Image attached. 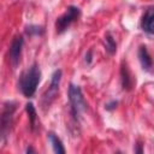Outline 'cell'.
<instances>
[{
    "instance_id": "6da1fadb",
    "label": "cell",
    "mask_w": 154,
    "mask_h": 154,
    "mask_svg": "<svg viewBox=\"0 0 154 154\" xmlns=\"http://www.w3.org/2000/svg\"><path fill=\"white\" fill-rule=\"evenodd\" d=\"M41 75H42L41 69L37 63H34L32 65H30L20 75L19 79H18V88L25 97L30 99L34 96V94L36 93V89L40 84Z\"/></svg>"
},
{
    "instance_id": "7a4b0ae2",
    "label": "cell",
    "mask_w": 154,
    "mask_h": 154,
    "mask_svg": "<svg viewBox=\"0 0 154 154\" xmlns=\"http://www.w3.org/2000/svg\"><path fill=\"white\" fill-rule=\"evenodd\" d=\"M67 96H69V103H70V113L71 117L75 122H78L81 114L87 109V101L83 96L82 89L79 85L70 83L69 90H67Z\"/></svg>"
},
{
    "instance_id": "3957f363",
    "label": "cell",
    "mask_w": 154,
    "mask_h": 154,
    "mask_svg": "<svg viewBox=\"0 0 154 154\" xmlns=\"http://www.w3.org/2000/svg\"><path fill=\"white\" fill-rule=\"evenodd\" d=\"M17 109V103L14 101H6L2 106L1 118H0V135H1V142L6 141V137L8 136L12 124H13V116Z\"/></svg>"
},
{
    "instance_id": "277c9868",
    "label": "cell",
    "mask_w": 154,
    "mask_h": 154,
    "mask_svg": "<svg viewBox=\"0 0 154 154\" xmlns=\"http://www.w3.org/2000/svg\"><path fill=\"white\" fill-rule=\"evenodd\" d=\"M61 75H63V71L60 69H57V70L53 71V73L51 76V84H49L48 89L43 93L42 99H41V105H42L43 109H46L47 107L49 108L52 102L55 100L57 94L59 93V85H60V81H61Z\"/></svg>"
},
{
    "instance_id": "5b68a950",
    "label": "cell",
    "mask_w": 154,
    "mask_h": 154,
    "mask_svg": "<svg viewBox=\"0 0 154 154\" xmlns=\"http://www.w3.org/2000/svg\"><path fill=\"white\" fill-rule=\"evenodd\" d=\"M81 16V8L77 7V6H73V5H70L66 11L57 18L55 20V30L58 34H63L64 31H66L70 25L76 22Z\"/></svg>"
},
{
    "instance_id": "8992f818",
    "label": "cell",
    "mask_w": 154,
    "mask_h": 154,
    "mask_svg": "<svg viewBox=\"0 0 154 154\" xmlns=\"http://www.w3.org/2000/svg\"><path fill=\"white\" fill-rule=\"evenodd\" d=\"M23 46H24V38L22 35H14L12 41H11V45L8 47V59H10V63L12 65L13 69H16L20 61V55H22V49H23Z\"/></svg>"
},
{
    "instance_id": "52a82bcc",
    "label": "cell",
    "mask_w": 154,
    "mask_h": 154,
    "mask_svg": "<svg viewBox=\"0 0 154 154\" xmlns=\"http://www.w3.org/2000/svg\"><path fill=\"white\" fill-rule=\"evenodd\" d=\"M120 83H122L123 90H125V91H130L135 84L134 76L125 61H123L120 65Z\"/></svg>"
},
{
    "instance_id": "ba28073f",
    "label": "cell",
    "mask_w": 154,
    "mask_h": 154,
    "mask_svg": "<svg viewBox=\"0 0 154 154\" xmlns=\"http://www.w3.org/2000/svg\"><path fill=\"white\" fill-rule=\"evenodd\" d=\"M141 29L149 34V35H154V7H148L142 17H141Z\"/></svg>"
},
{
    "instance_id": "9c48e42d",
    "label": "cell",
    "mask_w": 154,
    "mask_h": 154,
    "mask_svg": "<svg viewBox=\"0 0 154 154\" xmlns=\"http://www.w3.org/2000/svg\"><path fill=\"white\" fill-rule=\"evenodd\" d=\"M137 55H138V60L141 63V66L142 69L146 71V72H153V59H152V55L149 54L148 52V48L147 46L144 45H141L138 47V51H137Z\"/></svg>"
},
{
    "instance_id": "30bf717a",
    "label": "cell",
    "mask_w": 154,
    "mask_h": 154,
    "mask_svg": "<svg viewBox=\"0 0 154 154\" xmlns=\"http://www.w3.org/2000/svg\"><path fill=\"white\" fill-rule=\"evenodd\" d=\"M47 135H48V140H49V142H51V144H52L53 152L57 153V154H64L66 150H65V148H64V146H63L61 140H60L53 131H49Z\"/></svg>"
},
{
    "instance_id": "8fae6325",
    "label": "cell",
    "mask_w": 154,
    "mask_h": 154,
    "mask_svg": "<svg viewBox=\"0 0 154 154\" xmlns=\"http://www.w3.org/2000/svg\"><path fill=\"white\" fill-rule=\"evenodd\" d=\"M25 111L28 113V118H29V123H30V129L32 131L36 130L37 128V113H36V108L34 106L32 102H28L25 105Z\"/></svg>"
},
{
    "instance_id": "7c38bea8",
    "label": "cell",
    "mask_w": 154,
    "mask_h": 154,
    "mask_svg": "<svg viewBox=\"0 0 154 154\" xmlns=\"http://www.w3.org/2000/svg\"><path fill=\"white\" fill-rule=\"evenodd\" d=\"M105 49L111 55H113L117 52V43H116V41H114V38H113L111 32H107L105 35Z\"/></svg>"
},
{
    "instance_id": "4fadbf2b",
    "label": "cell",
    "mask_w": 154,
    "mask_h": 154,
    "mask_svg": "<svg viewBox=\"0 0 154 154\" xmlns=\"http://www.w3.org/2000/svg\"><path fill=\"white\" fill-rule=\"evenodd\" d=\"M25 35L28 36H41L45 34V28L42 25H36V24H29L24 29Z\"/></svg>"
},
{
    "instance_id": "5bb4252c",
    "label": "cell",
    "mask_w": 154,
    "mask_h": 154,
    "mask_svg": "<svg viewBox=\"0 0 154 154\" xmlns=\"http://www.w3.org/2000/svg\"><path fill=\"white\" fill-rule=\"evenodd\" d=\"M117 106H118V101H117V100H111V101H108L107 103H105V109H107V111H113V109L117 108Z\"/></svg>"
},
{
    "instance_id": "9a60e30c",
    "label": "cell",
    "mask_w": 154,
    "mask_h": 154,
    "mask_svg": "<svg viewBox=\"0 0 154 154\" xmlns=\"http://www.w3.org/2000/svg\"><path fill=\"white\" fill-rule=\"evenodd\" d=\"M84 60H85V63H87L88 65L91 63V60H93V51H91V49H88V52H87L85 55H84Z\"/></svg>"
},
{
    "instance_id": "2e32d148",
    "label": "cell",
    "mask_w": 154,
    "mask_h": 154,
    "mask_svg": "<svg viewBox=\"0 0 154 154\" xmlns=\"http://www.w3.org/2000/svg\"><path fill=\"white\" fill-rule=\"evenodd\" d=\"M134 150H135V153H138V154L143 153V146H142V143H141V142H137V143L135 144Z\"/></svg>"
},
{
    "instance_id": "e0dca14e",
    "label": "cell",
    "mask_w": 154,
    "mask_h": 154,
    "mask_svg": "<svg viewBox=\"0 0 154 154\" xmlns=\"http://www.w3.org/2000/svg\"><path fill=\"white\" fill-rule=\"evenodd\" d=\"M25 153H35V149H34L32 147H28V148L25 149Z\"/></svg>"
}]
</instances>
